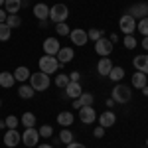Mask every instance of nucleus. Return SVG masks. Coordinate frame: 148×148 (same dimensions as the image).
Instances as JSON below:
<instances>
[{
  "label": "nucleus",
  "mask_w": 148,
  "mask_h": 148,
  "mask_svg": "<svg viewBox=\"0 0 148 148\" xmlns=\"http://www.w3.org/2000/svg\"><path fill=\"white\" fill-rule=\"evenodd\" d=\"M38 65H40V71L46 73V75H51V73H56L57 69L61 67L56 56H42L40 61H38Z\"/></svg>",
  "instance_id": "nucleus-1"
},
{
  "label": "nucleus",
  "mask_w": 148,
  "mask_h": 148,
  "mask_svg": "<svg viewBox=\"0 0 148 148\" xmlns=\"http://www.w3.org/2000/svg\"><path fill=\"white\" fill-rule=\"evenodd\" d=\"M28 81H30V85H32L34 91H47V87H49V75L42 73V71L32 73Z\"/></svg>",
  "instance_id": "nucleus-2"
},
{
  "label": "nucleus",
  "mask_w": 148,
  "mask_h": 148,
  "mask_svg": "<svg viewBox=\"0 0 148 148\" xmlns=\"http://www.w3.org/2000/svg\"><path fill=\"white\" fill-rule=\"evenodd\" d=\"M130 97H132V91H130V87H126L123 83H116L113 89V101L114 103H121V105H125V103L130 101Z\"/></svg>",
  "instance_id": "nucleus-3"
},
{
  "label": "nucleus",
  "mask_w": 148,
  "mask_h": 148,
  "mask_svg": "<svg viewBox=\"0 0 148 148\" xmlns=\"http://www.w3.org/2000/svg\"><path fill=\"white\" fill-rule=\"evenodd\" d=\"M69 16V8L65 6V4H53L51 8H49V20L56 24H61L65 22Z\"/></svg>",
  "instance_id": "nucleus-4"
},
{
  "label": "nucleus",
  "mask_w": 148,
  "mask_h": 148,
  "mask_svg": "<svg viewBox=\"0 0 148 148\" xmlns=\"http://www.w3.org/2000/svg\"><path fill=\"white\" fill-rule=\"evenodd\" d=\"M95 53L101 57H109L113 53V42L111 40H107L105 36H103L101 40H97L95 42Z\"/></svg>",
  "instance_id": "nucleus-5"
},
{
  "label": "nucleus",
  "mask_w": 148,
  "mask_h": 148,
  "mask_svg": "<svg viewBox=\"0 0 148 148\" xmlns=\"http://www.w3.org/2000/svg\"><path fill=\"white\" fill-rule=\"evenodd\" d=\"M119 28H121V32L125 36H132V32L136 30V20H134L132 16L125 14V16H121V20H119Z\"/></svg>",
  "instance_id": "nucleus-6"
},
{
  "label": "nucleus",
  "mask_w": 148,
  "mask_h": 148,
  "mask_svg": "<svg viewBox=\"0 0 148 148\" xmlns=\"http://www.w3.org/2000/svg\"><path fill=\"white\" fill-rule=\"evenodd\" d=\"M128 16H132L134 20H142V18H146L148 16V4L146 2H136V4H132L130 8H128Z\"/></svg>",
  "instance_id": "nucleus-7"
},
{
  "label": "nucleus",
  "mask_w": 148,
  "mask_h": 148,
  "mask_svg": "<svg viewBox=\"0 0 148 148\" xmlns=\"http://www.w3.org/2000/svg\"><path fill=\"white\" fill-rule=\"evenodd\" d=\"M22 142L28 148L38 146V144H40V132L36 130L34 126H32V128H26V130H24V134H22Z\"/></svg>",
  "instance_id": "nucleus-8"
},
{
  "label": "nucleus",
  "mask_w": 148,
  "mask_h": 148,
  "mask_svg": "<svg viewBox=\"0 0 148 148\" xmlns=\"http://www.w3.org/2000/svg\"><path fill=\"white\" fill-rule=\"evenodd\" d=\"M20 142H22V134H20L16 128H8V130H6V134H4V146L16 148Z\"/></svg>",
  "instance_id": "nucleus-9"
},
{
  "label": "nucleus",
  "mask_w": 148,
  "mask_h": 148,
  "mask_svg": "<svg viewBox=\"0 0 148 148\" xmlns=\"http://www.w3.org/2000/svg\"><path fill=\"white\" fill-rule=\"evenodd\" d=\"M79 121L83 125H91L97 121V113H95V109L93 107H81L79 109Z\"/></svg>",
  "instance_id": "nucleus-10"
},
{
  "label": "nucleus",
  "mask_w": 148,
  "mask_h": 148,
  "mask_svg": "<svg viewBox=\"0 0 148 148\" xmlns=\"http://www.w3.org/2000/svg\"><path fill=\"white\" fill-rule=\"evenodd\" d=\"M69 38H71V44H75V46H85V44L89 42L87 32H85V30H81V28L71 30V32H69Z\"/></svg>",
  "instance_id": "nucleus-11"
},
{
  "label": "nucleus",
  "mask_w": 148,
  "mask_h": 148,
  "mask_svg": "<svg viewBox=\"0 0 148 148\" xmlns=\"http://www.w3.org/2000/svg\"><path fill=\"white\" fill-rule=\"evenodd\" d=\"M59 49H61V46H59L57 38H46L44 40V51H46V56H57Z\"/></svg>",
  "instance_id": "nucleus-12"
},
{
  "label": "nucleus",
  "mask_w": 148,
  "mask_h": 148,
  "mask_svg": "<svg viewBox=\"0 0 148 148\" xmlns=\"http://www.w3.org/2000/svg\"><path fill=\"white\" fill-rule=\"evenodd\" d=\"M97 121H99V125H101L103 128H109V126H113L114 123H116V116H114L113 111H105V113L97 114Z\"/></svg>",
  "instance_id": "nucleus-13"
},
{
  "label": "nucleus",
  "mask_w": 148,
  "mask_h": 148,
  "mask_svg": "<svg viewBox=\"0 0 148 148\" xmlns=\"http://www.w3.org/2000/svg\"><path fill=\"white\" fill-rule=\"evenodd\" d=\"M93 101H95V99H93L91 93H81L77 99H73V107L79 111L81 107H93Z\"/></svg>",
  "instance_id": "nucleus-14"
},
{
  "label": "nucleus",
  "mask_w": 148,
  "mask_h": 148,
  "mask_svg": "<svg viewBox=\"0 0 148 148\" xmlns=\"http://www.w3.org/2000/svg\"><path fill=\"white\" fill-rule=\"evenodd\" d=\"M81 93H83V89H81L79 81H69V85L65 87V97H69V99H77Z\"/></svg>",
  "instance_id": "nucleus-15"
},
{
  "label": "nucleus",
  "mask_w": 148,
  "mask_h": 148,
  "mask_svg": "<svg viewBox=\"0 0 148 148\" xmlns=\"http://www.w3.org/2000/svg\"><path fill=\"white\" fill-rule=\"evenodd\" d=\"M32 12H34V16L38 20H47L49 18V8H47V4H44V2H38Z\"/></svg>",
  "instance_id": "nucleus-16"
},
{
  "label": "nucleus",
  "mask_w": 148,
  "mask_h": 148,
  "mask_svg": "<svg viewBox=\"0 0 148 148\" xmlns=\"http://www.w3.org/2000/svg\"><path fill=\"white\" fill-rule=\"evenodd\" d=\"M56 57H57V61H59V65H65V63H69L73 59V49L71 47H61Z\"/></svg>",
  "instance_id": "nucleus-17"
},
{
  "label": "nucleus",
  "mask_w": 148,
  "mask_h": 148,
  "mask_svg": "<svg viewBox=\"0 0 148 148\" xmlns=\"http://www.w3.org/2000/svg\"><path fill=\"white\" fill-rule=\"evenodd\" d=\"M73 121H75V116H73V113H69V111H61V113L57 114V123L61 125V128L71 126V125H73Z\"/></svg>",
  "instance_id": "nucleus-18"
},
{
  "label": "nucleus",
  "mask_w": 148,
  "mask_h": 148,
  "mask_svg": "<svg viewBox=\"0 0 148 148\" xmlns=\"http://www.w3.org/2000/svg\"><path fill=\"white\" fill-rule=\"evenodd\" d=\"M111 69H113V61H111V59H107V57L99 59V63H97V71H99V75L107 77V75L111 73Z\"/></svg>",
  "instance_id": "nucleus-19"
},
{
  "label": "nucleus",
  "mask_w": 148,
  "mask_h": 148,
  "mask_svg": "<svg viewBox=\"0 0 148 148\" xmlns=\"http://www.w3.org/2000/svg\"><path fill=\"white\" fill-rule=\"evenodd\" d=\"M14 83H16V79H14V75H12L10 71H2L0 73V87L10 89V87H14Z\"/></svg>",
  "instance_id": "nucleus-20"
},
{
  "label": "nucleus",
  "mask_w": 148,
  "mask_h": 148,
  "mask_svg": "<svg viewBox=\"0 0 148 148\" xmlns=\"http://www.w3.org/2000/svg\"><path fill=\"white\" fill-rule=\"evenodd\" d=\"M12 75H14V79H16V81L24 83V81H28V79H30V75H32V73H30V69H28V67L20 65V67H16V71H14Z\"/></svg>",
  "instance_id": "nucleus-21"
},
{
  "label": "nucleus",
  "mask_w": 148,
  "mask_h": 148,
  "mask_svg": "<svg viewBox=\"0 0 148 148\" xmlns=\"http://www.w3.org/2000/svg\"><path fill=\"white\" fill-rule=\"evenodd\" d=\"M144 85H148L146 73H142V71H136V73L132 75V87H136V89H142Z\"/></svg>",
  "instance_id": "nucleus-22"
},
{
  "label": "nucleus",
  "mask_w": 148,
  "mask_h": 148,
  "mask_svg": "<svg viewBox=\"0 0 148 148\" xmlns=\"http://www.w3.org/2000/svg\"><path fill=\"white\" fill-rule=\"evenodd\" d=\"M22 8V0H4V10L8 14H16Z\"/></svg>",
  "instance_id": "nucleus-23"
},
{
  "label": "nucleus",
  "mask_w": 148,
  "mask_h": 148,
  "mask_svg": "<svg viewBox=\"0 0 148 148\" xmlns=\"http://www.w3.org/2000/svg\"><path fill=\"white\" fill-rule=\"evenodd\" d=\"M20 125H24L26 128H32L36 125V114L34 113H24L22 119H20Z\"/></svg>",
  "instance_id": "nucleus-24"
},
{
  "label": "nucleus",
  "mask_w": 148,
  "mask_h": 148,
  "mask_svg": "<svg viewBox=\"0 0 148 148\" xmlns=\"http://www.w3.org/2000/svg\"><path fill=\"white\" fill-rule=\"evenodd\" d=\"M107 77H111V81H114V83H119V81L125 77V69L123 67H114L113 65V69H111V73L107 75Z\"/></svg>",
  "instance_id": "nucleus-25"
},
{
  "label": "nucleus",
  "mask_w": 148,
  "mask_h": 148,
  "mask_svg": "<svg viewBox=\"0 0 148 148\" xmlns=\"http://www.w3.org/2000/svg\"><path fill=\"white\" fill-rule=\"evenodd\" d=\"M18 95H20L22 99H32V97H34L32 85H20V87H18Z\"/></svg>",
  "instance_id": "nucleus-26"
},
{
  "label": "nucleus",
  "mask_w": 148,
  "mask_h": 148,
  "mask_svg": "<svg viewBox=\"0 0 148 148\" xmlns=\"http://www.w3.org/2000/svg\"><path fill=\"white\" fill-rule=\"evenodd\" d=\"M6 24H8V28H18L20 24H22V18L18 16V14H8V18H6Z\"/></svg>",
  "instance_id": "nucleus-27"
},
{
  "label": "nucleus",
  "mask_w": 148,
  "mask_h": 148,
  "mask_svg": "<svg viewBox=\"0 0 148 148\" xmlns=\"http://www.w3.org/2000/svg\"><path fill=\"white\" fill-rule=\"evenodd\" d=\"M59 140H61L63 144H69V142H73V132H71L69 128H61V132H59Z\"/></svg>",
  "instance_id": "nucleus-28"
},
{
  "label": "nucleus",
  "mask_w": 148,
  "mask_h": 148,
  "mask_svg": "<svg viewBox=\"0 0 148 148\" xmlns=\"http://www.w3.org/2000/svg\"><path fill=\"white\" fill-rule=\"evenodd\" d=\"M12 36V30L8 28V24H0V42H6V40H10Z\"/></svg>",
  "instance_id": "nucleus-29"
},
{
  "label": "nucleus",
  "mask_w": 148,
  "mask_h": 148,
  "mask_svg": "<svg viewBox=\"0 0 148 148\" xmlns=\"http://www.w3.org/2000/svg\"><path fill=\"white\" fill-rule=\"evenodd\" d=\"M56 85L59 87V89H65L69 85V75H65V73H59L56 77Z\"/></svg>",
  "instance_id": "nucleus-30"
},
{
  "label": "nucleus",
  "mask_w": 148,
  "mask_h": 148,
  "mask_svg": "<svg viewBox=\"0 0 148 148\" xmlns=\"http://www.w3.org/2000/svg\"><path fill=\"white\" fill-rule=\"evenodd\" d=\"M136 30H138V32H140L142 36H148V16L136 22Z\"/></svg>",
  "instance_id": "nucleus-31"
},
{
  "label": "nucleus",
  "mask_w": 148,
  "mask_h": 148,
  "mask_svg": "<svg viewBox=\"0 0 148 148\" xmlns=\"http://www.w3.org/2000/svg\"><path fill=\"white\" fill-rule=\"evenodd\" d=\"M4 123H6V128H16V126L20 125V119L14 116V114H8V116L4 119Z\"/></svg>",
  "instance_id": "nucleus-32"
},
{
  "label": "nucleus",
  "mask_w": 148,
  "mask_h": 148,
  "mask_svg": "<svg viewBox=\"0 0 148 148\" xmlns=\"http://www.w3.org/2000/svg\"><path fill=\"white\" fill-rule=\"evenodd\" d=\"M123 44H125L126 49H134V47L138 46V42H136V38H134V36H125Z\"/></svg>",
  "instance_id": "nucleus-33"
},
{
  "label": "nucleus",
  "mask_w": 148,
  "mask_h": 148,
  "mask_svg": "<svg viewBox=\"0 0 148 148\" xmlns=\"http://www.w3.org/2000/svg\"><path fill=\"white\" fill-rule=\"evenodd\" d=\"M87 38L93 40V42H97V40H101V38H103V30H99V28H91V30L87 32Z\"/></svg>",
  "instance_id": "nucleus-34"
},
{
  "label": "nucleus",
  "mask_w": 148,
  "mask_h": 148,
  "mask_svg": "<svg viewBox=\"0 0 148 148\" xmlns=\"http://www.w3.org/2000/svg\"><path fill=\"white\" fill-rule=\"evenodd\" d=\"M56 32H57V36H69V26L65 22H61V24H56Z\"/></svg>",
  "instance_id": "nucleus-35"
},
{
  "label": "nucleus",
  "mask_w": 148,
  "mask_h": 148,
  "mask_svg": "<svg viewBox=\"0 0 148 148\" xmlns=\"http://www.w3.org/2000/svg\"><path fill=\"white\" fill-rule=\"evenodd\" d=\"M38 132H40V138H49L51 134H53V128H51L49 125H44Z\"/></svg>",
  "instance_id": "nucleus-36"
},
{
  "label": "nucleus",
  "mask_w": 148,
  "mask_h": 148,
  "mask_svg": "<svg viewBox=\"0 0 148 148\" xmlns=\"http://www.w3.org/2000/svg\"><path fill=\"white\" fill-rule=\"evenodd\" d=\"M132 63H134L136 71H140V69H142V63H144V56H136L134 59H132Z\"/></svg>",
  "instance_id": "nucleus-37"
},
{
  "label": "nucleus",
  "mask_w": 148,
  "mask_h": 148,
  "mask_svg": "<svg viewBox=\"0 0 148 148\" xmlns=\"http://www.w3.org/2000/svg\"><path fill=\"white\" fill-rule=\"evenodd\" d=\"M93 136H95V138H103V136H105V128H103L101 125L95 126V130H93Z\"/></svg>",
  "instance_id": "nucleus-38"
},
{
  "label": "nucleus",
  "mask_w": 148,
  "mask_h": 148,
  "mask_svg": "<svg viewBox=\"0 0 148 148\" xmlns=\"http://www.w3.org/2000/svg\"><path fill=\"white\" fill-rule=\"evenodd\" d=\"M81 79V73L79 71H73V73H69V81H79Z\"/></svg>",
  "instance_id": "nucleus-39"
},
{
  "label": "nucleus",
  "mask_w": 148,
  "mask_h": 148,
  "mask_svg": "<svg viewBox=\"0 0 148 148\" xmlns=\"http://www.w3.org/2000/svg\"><path fill=\"white\" fill-rule=\"evenodd\" d=\"M6 18H8V12L4 10V8H0V24L6 22Z\"/></svg>",
  "instance_id": "nucleus-40"
},
{
  "label": "nucleus",
  "mask_w": 148,
  "mask_h": 148,
  "mask_svg": "<svg viewBox=\"0 0 148 148\" xmlns=\"http://www.w3.org/2000/svg\"><path fill=\"white\" fill-rule=\"evenodd\" d=\"M65 148H87V146L79 144V142H69V144H65Z\"/></svg>",
  "instance_id": "nucleus-41"
},
{
  "label": "nucleus",
  "mask_w": 148,
  "mask_h": 148,
  "mask_svg": "<svg viewBox=\"0 0 148 148\" xmlns=\"http://www.w3.org/2000/svg\"><path fill=\"white\" fill-rule=\"evenodd\" d=\"M140 71L148 75V56H144V63H142V69H140Z\"/></svg>",
  "instance_id": "nucleus-42"
},
{
  "label": "nucleus",
  "mask_w": 148,
  "mask_h": 148,
  "mask_svg": "<svg viewBox=\"0 0 148 148\" xmlns=\"http://www.w3.org/2000/svg\"><path fill=\"white\" fill-rule=\"evenodd\" d=\"M142 47H144V49H148V36H144V38H142Z\"/></svg>",
  "instance_id": "nucleus-43"
},
{
  "label": "nucleus",
  "mask_w": 148,
  "mask_h": 148,
  "mask_svg": "<svg viewBox=\"0 0 148 148\" xmlns=\"http://www.w3.org/2000/svg\"><path fill=\"white\" fill-rule=\"evenodd\" d=\"M140 91H142V95H144V97H148V85H144V87H142Z\"/></svg>",
  "instance_id": "nucleus-44"
},
{
  "label": "nucleus",
  "mask_w": 148,
  "mask_h": 148,
  "mask_svg": "<svg viewBox=\"0 0 148 148\" xmlns=\"http://www.w3.org/2000/svg\"><path fill=\"white\" fill-rule=\"evenodd\" d=\"M38 148H56L53 144H38Z\"/></svg>",
  "instance_id": "nucleus-45"
},
{
  "label": "nucleus",
  "mask_w": 148,
  "mask_h": 148,
  "mask_svg": "<svg viewBox=\"0 0 148 148\" xmlns=\"http://www.w3.org/2000/svg\"><path fill=\"white\" fill-rule=\"evenodd\" d=\"M40 28H47V20H40Z\"/></svg>",
  "instance_id": "nucleus-46"
},
{
  "label": "nucleus",
  "mask_w": 148,
  "mask_h": 148,
  "mask_svg": "<svg viewBox=\"0 0 148 148\" xmlns=\"http://www.w3.org/2000/svg\"><path fill=\"white\" fill-rule=\"evenodd\" d=\"M0 128H6V123L4 121H0Z\"/></svg>",
  "instance_id": "nucleus-47"
},
{
  "label": "nucleus",
  "mask_w": 148,
  "mask_h": 148,
  "mask_svg": "<svg viewBox=\"0 0 148 148\" xmlns=\"http://www.w3.org/2000/svg\"><path fill=\"white\" fill-rule=\"evenodd\" d=\"M0 8H4V0H0Z\"/></svg>",
  "instance_id": "nucleus-48"
},
{
  "label": "nucleus",
  "mask_w": 148,
  "mask_h": 148,
  "mask_svg": "<svg viewBox=\"0 0 148 148\" xmlns=\"http://www.w3.org/2000/svg\"><path fill=\"white\" fill-rule=\"evenodd\" d=\"M0 107H2V99H0Z\"/></svg>",
  "instance_id": "nucleus-49"
},
{
  "label": "nucleus",
  "mask_w": 148,
  "mask_h": 148,
  "mask_svg": "<svg viewBox=\"0 0 148 148\" xmlns=\"http://www.w3.org/2000/svg\"><path fill=\"white\" fill-rule=\"evenodd\" d=\"M146 146H148V138H146Z\"/></svg>",
  "instance_id": "nucleus-50"
},
{
  "label": "nucleus",
  "mask_w": 148,
  "mask_h": 148,
  "mask_svg": "<svg viewBox=\"0 0 148 148\" xmlns=\"http://www.w3.org/2000/svg\"><path fill=\"white\" fill-rule=\"evenodd\" d=\"M146 77H148V75H146Z\"/></svg>",
  "instance_id": "nucleus-51"
},
{
  "label": "nucleus",
  "mask_w": 148,
  "mask_h": 148,
  "mask_svg": "<svg viewBox=\"0 0 148 148\" xmlns=\"http://www.w3.org/2000/svg\"><path fill=\"white\" fill-rule=\"evenodd\" d=\"M146 148H148V146H146Z\"/></svg>",
  "instance_id": "nucleus-52"
}]
</instances>
